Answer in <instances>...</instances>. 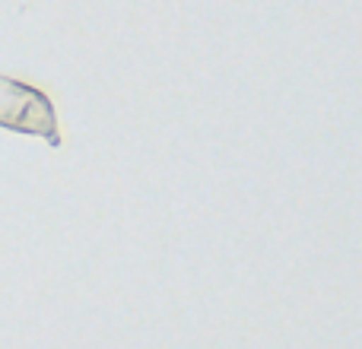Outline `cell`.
<instances>
[{
  "label": "cell",
  "mask_w": 362,
  "mask_h": 349,
  "mask_svg": "<svg viewBox=\"0 0 362 349\" xmlns=\"http://www.w3.org/2000/svg\"><path fill=\"white\" fill-rule=\"evenodd\" d=\"M0 127L16 134H32V137H45L51 146H61L57 114L51 99L42 89L4 73H0Z\"/></svg>",
  "instance_id": "1"
}]
</instances>
